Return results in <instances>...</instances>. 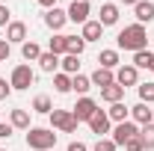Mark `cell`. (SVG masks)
<instances>
[{
	"mask_svg": "<svg viewBox=\"0 0 154 151\" xmlns=\"http://www.w3.org/2000/svg\"><path fill=\"white\" fill-rule=\"evenodd\" d=\"M116 42H119V48H125V51H145V45H148V33H145V27L142 24H131V27H125L119 36H116Z\"/></svg>",
	"mask_w": 154,
	"mask_h": 151,
	"instance_id": "obj_1",
	"label": "cell"
},
{
	"mask_svg": "<svg viewBox=\"0 0 154 151\" xmlns=\"http://www.w3.org/2000/svg\"><path fill=\"white\" fill-rule=\"evenodd\" d=\"M57 145V133L48 131V128H30V133H27V148L33 151H51Z\"/></svg>",
	"mask_w": 154,
	"mask_h": 151,
	"instance_id": "obj_2",
	"label": "cell"
},
{
	"mask_svg": "<svg viewBox=\"0 0 154 151\" xmlns=\"http://www.w3.org/2000/svg\"><path fill=\"white\" fill-rule=\"evenodd\" d=\"M51 125H54L57 131H62V133H74L80 122L74 119L71 110H51Z\"/></svg>",
	"mask_w": 154,
	"mask_h": 151,
	"instance_id": "obj_3",
	"label": "cell"
},
{
	"mask_svg": "<svg viewBox=\"0 0 154 151\" xmlns=\"http://www.w3.org/2000/svg\"><path fill=\"white\" fill-rule=\"evenodd\" d=\"M33 80H36V74H33L30 65H15L12 68V77H9V86L12 89H30Z\"/></svg>",
	"mask_w": 154,
	"mask_h": 151,
	"instance_id": "obj_4",
	"label": "cell"
},
{
	"mask_svg": "<svg viewBox=\"0 0 154 151\" xmlns=\"http://www.w3.org/2000/svg\"><path fill=\"white\" fill-rule=\"evenodd\" d=\"M134 136H139L136 122H119V125L113 128V142H116V145H125V142L134 139Z\"/></svg>",
	"mask_w": 154,
	"mask_h": 151,
	"instance_id": "obj_5",
	"label": "cell"
},
{
	"mask_svg": "<svg viewBox=\"0 0 154 151\" xmlns=\"http://www.w3.org/2000/svg\"><path fill=\"white\" fill-rule=\"evenodd\" d=\"M71 113H74V119H77V122H89V119L98 113V104L92 101V98H80L74 107H71Z\"/></svg>",
	"mask_w": 154,
	"mask_h": 151,
	"instance_id": "obj_6",
	"label": "cell"
},
{
	"mask_svg": "<svg viewBox=\"0 0 154 151\" xmlns=\"http://www.w3.org/2000/svg\"><path fill=\"white\" fill-rule=\"evenodd\" d=\"M68 21L86 24V21H89V0H74V3L68 6Z\"/></svg>",
	"mask_w": 154,
	"mask_h": 151,
	"instance_id": "obj_7",
	"label": "cell"
},
{
	"mask_svg": "<svg viewBox=\"0 0 154 151\" xmlns=\"http://www.w3.org/2000/svg\"><path fill=\"white\" fill-rule=\"evenodd\" d=\"M136 80H139V68H134V65H122L119 71H116V83L119 86H136Z\"/></svg>",
	"mask_w": 154,
	"mask_h": 151,
	"instance_id": "obj_8",
	"label": "cell"
},
{
	"mask_svg": "<svg viewBox=\"0 0 154 151\" xmlns=\"http://www.w3.org/2000/svg\"><path fill=\"white\" fill-rule=\"evenodd\" d=\"M131 119H134L136 125H154V110H148V104H134L131 107Z\"/></svg>",
	"mask_w": 154,
	"mask_h": 151,
	"instance_id": "obj_9",
	"label": "cell"
},
{
	"mask_svg": "<svg viewBox=\"0 0 154 151\" xmlns=\"http://www.w3.org/2000/svg\"><path fill=\"white\" fill-rule=\"evenodd\" d=\"M134 12H136V24H148V21H154V3H148V0H139L134 6Z\"/></svg>",
	"mask_w": 154,
	"mask_h": 151,
	"instance_id": "obj_10",
	"label": "cell"
},
{
	"mask_svg": "<svg viewBox=\"0 0 154 151\" xmlns=\"http://www.w3.org/2000/svg\"><path fill=\"white\" fill-rule=\"evenodd\" d=\"M65 21H68V12H62V9H48V15H45V24L51 27V30H62L65 27Z\"/></svg>",
	"mask_w": 154,
	"mask_h": 151,
	"instance_id": "obj_11",
	"label": "cell"
},
{
	"mask_svg": "<svg viewBox=\"0 0 154 151\" xmlns=\"http://www.w3.org/2000/svg\"><path fill=\"white\" fill-rule=\"evenodd\" d=\"M89 128H92V133H98V139H101L104 133L110 131V116H107V113H101V110H98V113L92 116V119H89Z\"/></svg>",
	"mask_w": 154,
	"mask_h": 151,
	"instance_id": "obj_12",
	"label": "cell"
},
{
	"mask_svg": "<svg viewBox=\"0 0 154 151\" xmlns=\"http://www.w3.org/2000/svg\"><path fill=\"white\" fill-rule=\"evenodd\" d=\"M116 21H119V6H116V3H104V6H101L98 24H101V27H113Z\"/></svg>",
	"mask_w": 154,
	"mask_h": 151,
	"instance_id": "obj_13",
	"label": "cell"
},
{
	"mask_svg": "<svg viewBox=\"0 0 154 151\" xmlns=\"http://www.w3.org/2000/svg\"><path fill=\"white\" fill-rule=\"evenodd\" d=\"M89 80H92V86H101V89H104V86H113L116 83V74L110 71V68H101V65H98L95 74L89 77Z\"/></svg>",
	"mask_w": 154,
	"mask_h": 151,
	"instance_id": "obj_14",
	"label": "cell"
},
{
	"mask_svg": "<svg viewBox=\"0 0 154 151\" xmlns=\"http://www.w3.org/2000/svg\"><path fill=\"white\" fill-rule=\"evenodd\" d=\"M27 39V24L24 21H12L6 27V42H24Z\"/></svg>",
	"mask_w": 154,
	"mask_h": 151,
	"instance_id": "obj_15",
	"label": "cell"
},
{
	"mask_svg": "<svg viewBox=\"0 0 154 151\" xmlns=\"http://www.w3.org/2000/svg\"><path fill=\"white\" fill-rule=\"evenodd\" d=\"M101 33H104V27H101L98 21H86L80 36H83V42H98V39H101Z\"/></svg>",
	"mask_w": 154,
	"mask_h": 151,
	"instance_id": "obj_16",
	"label": "cell"
},
{
	"mask_svg": "<svg viewBox=\"0 0 154 151\" xmlns=\"http://www.w3.org/2000/svg\"><path fill=\"white\" fill-rule=\"evenodd\" d=\"M101 98H104V101H110V104H119V101L125 98V86H119V83L104 86V89H101Z\"/></svg>",
	"mask_w": 154,
	"mask_h": 151,
	"instance_id": "obj_17",
	"label": "cell"
},
{
	"mask_svg": "<svg viewBox=\"0 0 154 151\" xmlns=\"http://www.w3.org/2000/svg\"><path fill=\"white\" fill-rule=\"evenodd\" d=\"M107 116H110V122H116V125H119V122H128V116H131V107H125V104L119 101V104H113V107L107 110Z\"/></svg>",
	"mask_w": 154,
	"mask_h": 151,
	"instance_id": "obj_18",
	"label": "cell"
},
{
	"mask_svg": "<svg viewBox=\"0 0 154 151\" xmlns=\"http://www.w3.org/2000/svg\"><path fill=\"white\" fill-rule=\"evenodd\" d=\"M38 65H42V71H48V74H54V71L59 68V57H57V54H51V51H48V54H42V57H38Z\"/></svg>",
	"mask_w": 154,
	"mask_h": 151,
	"instance_id": "obj_19",
	"label": "cell"
},
{
	"mask_svg": "<svg viewBox=\"0 0 154 151\" xmlns=\"http://www.w3.org/2000/svg\"><path fill=\"white\" fill-rule=\"evenodd\" d=\"M12 128L30 131V113H27V110H12Z\"/></svg>",
	"mask_w": 154,
	"mask_h": 151,
	"instance_id": "obj_20",
	"label": "cell"
},
{
	"mask_svg": "<svg viewBox=\"0 0 154 151\" xmlns=\"http://www.w3.org/2000/svg\"><path fill=\"white\" fill-rule=\"evenodd\" d=\"M21 57L27 59V62H33V59L38 62V57H42V48H38L36 42H24V48H21Z\"/></svg>",
	"mask_w": 154,
	"mask_h": 151,
	"instance_id": "obj_21",
	"label": "cell"
},
{
	"mask_svg": "<svg viewBox=\"0 0 154 151\" xmlns=\"http://www.w3.org/2000/svg\"><path fill=\"white\" fill-rule=\"evenodd\" d=\"M59 65H62V74H77V68H80V57L65 54V57L59 59Z\"/></svg>",
	"mask_w": 154,
	"mask_h": 151,
	"instance_id": "obj_22",
	"label": "cell"
},
{
	"mask_svg": "<svg viewBox=\"0 0 154 151\" xmlns=\"http://www.w3.org/2000/svg\"><path fill=\"white\" fill-rule=\"evenodd\" d=\"M98 62H101V68H110L113 71L116 65H119V51H101Z\"/></svg>",
	"mask_w": 154,
	"mask_h": 151,
	"instance_id": "obj_23",
	"label": "cell"
},
{
	"mask_svg": "<svg viewBox=\"0 0 154 151\" xmlns=\"http://www.w3.org/2000/svg\"><path fill=\"white\" fill-rule=\"evenodd\" d=\"M71 89L80 92V95H86L89 89H92V80H89V77H83V74H74V77H71Z\"/></svg>",
	"mask_w": 154,
	"mask_h": 151,
	"instance_id": "obj_24",
	"label": "cell"
},
{
	"mask_svg": "<svg viewBox=\"0 0 154 151\" xmlns=\"http://www.w3.org/2000/svg\"><path fill=\"white\" fill-rule=\"evenodd\" d=\"M33 110H36V113H45V116H51L54 104H51V98H48V95H36V101H33Z\"/></svg>",
	"mask_w": 154,
	"mask_h": 151,
	"instance_id": "obj_25",
	"label": "cell"
},
{
	"mask_svg": "<svg viewBox=\"0 0 154 151\" xmlns=\"http://www.w3.org/2000/svg\"><path fill=\"white\" fill-rule=\"evenodd\" d=\"M51 54H68V36H54L51 39Z\"/></svg>",
	"mask_w": 154,
	"mask_h": 151,
	"instance_id": "obj_26",
	"label": "cell"
},
{
	"mask_svg": "<svg viewBox=\"0 0 154 151\" xmlns=\"http://www.w3.org/2000/svg\"><path fill=\"white\" fill-rule=\"evenodd\" d=\"M86 51V42H83V36H68V54L71 57H80Z\"/></svg>",
	"mask_w": 154,
	"mask_h": 151,
	"instance_id": "obj_27",
	"label": "cell"
},
{
	"mask_svg": "<svg viewBox=\"0 0 154 151\" xmlns=\"http://www.w3.org/2000/svg\"><path fill=\"white\" fill-rule=\"evenodd\" d=\"M151 51H136L134 54V68H151Z\"/></svg>",
	"mask_w": 154,
	"mask_h": 151,
	"instance_id": "obj_28",
	"label": "cell"
},
{
	"mask_svg": "<svg viewBox=\"0 0 154 151\" xmlns=\"http://www.w3.org/2000/svg\"><path fill=\"white\" fill-rule=\"evenodd\" d=\"M54 89H57L59 95L71 92V77L68 74H54Z\"/></svg>",
	"mask_w": 154,
	"mask_h": 151,
	"instance_id": "obj_29",
	"label": "cell"
},
{
	"mask_svg": "<svg viewBox=\"0 0 154 151\" xmlns=\"http://www.w3.org/2000/svg\"><path fill=\"white\" fill-rule=\"evenodd\" d=\"M139 101L142 104H154V83H142L139 86Z\"/></svg>",
	"mask_w": 154,
	"mask_h": 151,
	"instance_id": "obj_30",
	"label": "cell"
},
{
	"mask_svg": "<svg viewBox=\"0 0 154 151\" xmlns=\"http://www.w3.org/2000/svg\"><path fill=\"white\" fill-rule=\"evenodd\" d=\"M139 136H142L145 148H154V125H142V131H139Z\"/></svg>",
	"mask_w": 154,
	"mask_h": 151,
	"instance_id": "obj_31",
	"label": "cell"
},
{
	"mask_svg": "<svg viewBox=\"0 0 154 151\" xmlns=\"http://www.w3.org/2000/svg\"><path fill=\"white\" fill-rule=\"evenodd\" d=\"M125 151H145V142H142V136H134V139H128V142H125Z\"/></svg>",
	"mask_w": 154,
	"mask_h": 151,
	"instance_id": "obj_32",
	"label": "cell"
},
{
	"mask_svg": "<svg viewBox=\"0 0 154 151\" xmlns=\"http://www.w3.org/2000/svg\"><path fill=\"white\" fill-rule=\"evenodd\" d=\"M116 148H119V145H116L113 139H104V136H101V139L95 142V148H92V151H116Z\"/></svg>",
	"mask_w": 154,
	"mask_h": 151,
	"instance_id": "obj_33",
	"label": "cell"
},
{
	"mask_svg": "<svg viewBox=\"0 0 154 151\" xmlns=\"http://www.w3.org/2000/svg\"><path fill=\"white\" fill-rule=\"evenodd\" d=\"M9 95H12V86H9V83H6V80L0 77V101H6Z\"/></svg>",
	"mask_w": 154,
	"mask_h": 151,
	"instance_id": "obj_34",
	"label": "cell"
},
{
	"mask_svg": "<svg viewBox=\"0 0 154 151\" xmlns=\"http://www.w3.org/2000/svg\"><path fill=\"white\" fill-rule=\"evenodd\" d=\"M6 59H9V42L0 39V62H6Z\"/></svg>",
	"mask_w": 154,
	"mask_h": 151,
	"instance_id": "obj_35",
	"label": "cell"
},
{
	"mask_svg": "<svg viewBox=\"0 0 154 151\" xmlns=\"http://www.w3.org/2000/svg\"><path fill=\"white\" fill-rule=\"evenodd\" d=\"M12 136V125H3L0 122V139H9Z\"/></svg>",
	"mask_w": 154,
	"mask_h": 151,
	"instance_id": "obj_36",
	"label": "cell"
},
{
	"mask_svg": "<svg viewBox=\"0 0 154 151\" xmlns=\"http://www.w3.org/2000/svg\"><path fill=\"white\" fill-rule=\"evenodd\" d=\"M3 24H9V9H6V6H0V27H3Z\"/></svg>",
	"mask_w": 154,
	"mask_h": 151,
	"instance_id": "obj_37",
	"label": "cell"
},
{
	"mask_svg": "<svg viewBox=\"0 0 154 151\" xmlns=\"http://www.w3.org/2000/svg\"><path fill=\"white\" fill-rule=\"evenodd\" d=\"M68 151H89V148H86L83 142H71V145H68Z\"/></svg>",
	"mask_w": 154,
	"mask_h": 151,
	"instance_id": "obj_38",
	"label": "cell"
},
{
	"mask_svg": "<svg viewBox=\"0 0 154 151\" xmlns=\"http://www.w3.org/2000/svg\"><path fill=\"white\" fill-rule=\"evenodd\" d=\"M38 3H42L45 9H54V3H57V0H38Z\"/></svg>",
	"mask_w": 154,
	"mask_h": 151,
	"instance_id": "obj_39",
	"label": "cell"
},
{
	"mask_svg": "<svg viewBox=\"0 0 154 151\" xmlns=\"http://www.w3.org/2000/svg\"><path fill=\"white\" fill-rule=\"evenodd\" d=\"M122 3H125V6H136L139 0H122Z\"/></svg>",
	"mask_w": 154,
	"mask_h": 151,
	"instance_id": "obj_40",
	"label": "cell"
},
{
	"mask_svg": "<svg viewBox=\"0 0 154 151\" xmlns=\"http://www.w3.org/2000/svg\"><path fill=\"white\" fill-rule=\"evenodd\" d=\"M148 71H154V57H151V68H148Z\"/></svg>",
	"mask_w": 154,
	"mask_h": 151,
	"instance_id": "obj_41",
	"label": "cell"
},
{
	"mask_svg": "<svg viewBox=\"0 0 154 151\" xmlns=\"http://www.w3.org/2000/svg\"><path fill=\"white\" fill-rule=\"evenodd\" d=\"M0 151H6V148H0Z\"/></svg>",
	"mask_w": 154,
	"mask_h": 151,
	"instance_id": "obj_42",
	"label": "cell"
}]
</instances>
